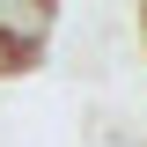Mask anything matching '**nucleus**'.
<instances>
[{"mask_svg": "<svg viewBox=\"0 0 147 147\" xmlns=\"http://www.w3.org/2000/svg\"><path fill=\"white\" fill-rule=\"evenodd\" d=\"M52 30H59V7H37V0H0V44L15 66H37L52 52Z\"/></svg>", "mask_w": 147, "mask_h": 147, "instance_id": "f257e3e1", "label": "nucleus"}, {"mask_svg": "<svg viewBox=\"0 0 147 147\" xmlns=\"http://www.w3.org/2000/svg\"><path fill=\"white\" fill-rule=\"evenodd\" d=\"M15 74H22V66H15V59H7V44H0V81H15Z\"/></svg>", "mask_w": 147, "mask_h": 147, "instance_id": "f03ea898", "label": "nucleus"}]
</instances>
